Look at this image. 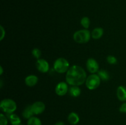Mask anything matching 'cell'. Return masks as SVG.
<instances>
[{"mask_svg":"<svg viewBox=\"0 0 126 125\" xmlns=\"http://www.w3.org/2000/svg\"><path fill=\"white\" fill-rule=\"evenodd\" d=\"M81 24L83 28L85 29H87L89 27L90 24H91V21L89 17H84L81 18Z\"/></svg>","mask_w":126,"mask_h":125,"instance_id":"d6986e66","label":"cell"},{"mask_svg":"<svg viewBox=\"0 0 126 125\" xmlns=\"http://www.w3.org/2000/svg\"><path fill=\"white\" fill-rule=\"evenodd\" d=\"M103 33H104V31L103 28L100 27H97L94 29L92 31L91 37L94 39H99L103 35Z\"/></svg>","mask_w":126,"mask_h":125,"instance_id":"4fadbf2b","label":"cell"},{"mask_svg":"<svg viewBox=\"0 0 126 125\" xmlns=\"http://www.w3.org/2000/svg\"><path fill=\"white\" fill-rule=\"evenodd\" d=\"M86 67L90 73L95 74L98 72L99 70V64L98 62L95 59L90 58L87 60L86 62Z\"/></svg>","mask_w":126,"mask_h":125,"instance_id":"8992f818","label":"cell"},{"mask_svg":"<svg viewBox=\"0 0 126 125\" xmlns=\"http://www.w3.org/2000/svg\"><path fill=\"white\" fill-rule=\"evenodd\" d=\"M34 115V114L33 113V110H32V105H31L26 107L24 110H23V112H22V116H23V117L25 119H28V120L30 118H32V116H33Z\"/></svg>","mask_w":126,"mask_h":125,"instance_id":"9a60e30c","label":"cell"},{"mask_svg":"<svg viewBox=\"0 0 126 125\" xmlns=\"http://www.w3.org/2000/svg\"><path fill=\"white\" fill-rule=\"evenodd\" d=\"M87 74L81 66L74 65L66 74V82L71 86L82 85L87 79Z\"/></svg>","mask_w":126,"mask_h":125,"instance_id":"6da1fadb","label":"cell"},{"mask_svg":"<svg viewBox=\"0 0 126 125\" xmlns=\"http://www.w3.org/2000/svg\"><path fill=\"white\" fill-rule=\"evenodd\" d=\"M8 115V118L10 120L11 125H19L21 124V120L18 115L16 114L11 113L7 114Z\"/></svg>","mask_w":126,"mask_h":125,"instance_id":"2e32d148","label":"cell"},{"mask_svg":"<svg viewBox=\"0 0 126 125\" xmlns=\"http://www.w3.org/2000/svg\"><path fill=\"white\" fill-rule=\"evenodd\" d=\"M68 93L71 96L77 98V97L79 96L81 94V90L79 86H71L69 88Z\"/></svg>","mask_w":126,"mask_h":125,"instance_id":"5bb4252c","label":"cell"},{"mask_svg":"<svg viewBox=\"0 0 126 125\" xmlns=\"http://www.w3.org/2000/svg\"><path fill=\"white\" fill-rule=\"evenodd\" d=\"M97 74L99 76L101 80L103 81H107L109 80L110 78V74L108 73V72L106 70H100V71H98V72H97Z\"/></svg>","mask_w":126,"mask_h":125,"instance_id":"e0dca14e","label":"cell"},{"mask_svg":"<svg viewBox=\"0 0 126 125\" xmlns=\"http://www.w3.org/2000/svg\"><path fill=\"white\" fill-rule=\"evenodd\" d=\"M8 120L4 114H0V125H7Z\"/></svg>","mask_w":126,"mask_h":125,"instance_id":"7402d4cb","label":"cell"},{"mask_svg":"<svg viewBox=\"0 0 126 125\" xmlns=\"http://www.w3.org/2000/svg\"><path fill=\"white\" fill-rule=\"evenodd\" d=\"M0 109L3 112L7 114L13 113L17 109V104L12 99H4L1 100Z\"/></svg>","mask_w":126,"mask_h":125,"instance_id":"277c9868","label":"cell"},{"mask_svg":"<svg viewBox=\"0 0 126 125\" xmlns=\"http://www.w3.org/2000/svg\"><path fill=\"white\" fill-rule=\"evenodd\" d=\"M27 125H42V123L40 119L38 117L32 116L28 120Z\"/></svg>","mask_w":126,"mask_h":125,"instance_id":"ac0fdd59","label":"cell"},{"mask_svg":"<svg viewBox=\"0 0 126 125\" xmlns=\"http://www.w3.org/2000/svg\"><path fill=\"white\" fill-rule=\"evenodd\" d=\"M0 70H1V71H0V75H2V73H3V69H2V66H1L0 67Z\"/></svg>","mask_w":126,"mask_h":125,"instance_id":"484cf974","label":"cell"},{"mask_svg":"<svg viewBox=\"0 0 126 125\" xmlns=\"http://www.w3.org/2000/svg\"><path fill=\"white\" fill-rule=\"evenodd\" d=\"M107 61L110 64H116L118 62L115 56H113V55H109V56H107Z\"/></svg>","mask_w":126,"mask_h":125,"instance_id":"44dd1931","label":"cell"},{"mask_svg":"<svg viewBox=\"0 0 126 125\" xmlns=\"http://www.w3.org/2000/svg\"><path fill=\"white\" fill-rule=\"evenodd\" d=\"M86 86L90 90H94L98 88L101 83V79L98 74H92L87 77L86 80Z\"/></svg>","mask_w":126,"mask_h":125,"instance_id":"5b68a950","label":"cell"},{"mask_svg":"<svg viewBox=\"0 0 126 125\" xmlns=\"http://www.w3.org/2000/svg\"><path fill=\"white\" fill-rule=\"evenodd\" d=\"M68 83L66 82H59L56 85L55 88V91L58 96H63L65 95L68 92L69 88Z\"/></svg>","mask_w":126,"mask_h":125,"instance_id":"52a82bcc","label":"cell"},{"mask_svg":"<svg viewBox=\"0 0 126 125\" xmlns=\"http://www.w3.org/2000/svg\"><path fill=\"white\" fill-rule=\"evenodd\" d=\"M91 38V33L87 29H80L73 34V39L79 44H86L88 42Z\"/></svg>","mask_w":126,"mask_h":125,"instance_id":"7a4b0ae2","label":"cell"},{"mask_svg":"<svg viewBox=\"0 0 126 125\" xmlns=\"http://www.w3.org/2000/svg\"><path fill=\"white\" fill-rule=\"evenodd\" d=\"M38 82V77L34 75H30L25 78V83L28 87H32L35 86Z\"/></svg>","mask_w":126,"mask_h":125,"instance_id":"8fae6325","label":"cell"},{"mask_svg":"<svg viewBox=\"0 0 126 125\" xmlns=\"http://www.w3.org/2000/svg\"><path fill=\"white\" fill-rule=\"evenodd\" d=\"M54 69L57 73H66L70 69V64L68 60L64 58H59L54 61Z\"/></svg>","mask_w":126,"mask_h":125,"instance_id":"3957f363","label":"cell"},{"mask_svg":"<svg viewBox=\"0 0 126 125\" xmlns=\"http://www.w3.org/2000/svg\"><path fill=\"white\" fill-rule=\"evenodd\" d=\"M55 125H65V123L62 121H58L55 124Z\"/></svg>","mask_w":126,"mask_h":125,"instance_id":"d4e9b609","label":"cell"},{"mask_svg":"<svg viewBox=\"0 0 126 125\" xmlns=\"http://www.w3.org/2000/svg\"><path fill=\"white\" fill-rule=\"evenodd\" d=\"M32 109L34 115H39L44 112L46 109V105L44 102L41 101H36L32 104Z\"/></svg>","mask_w":126,"mask_h":125,"instance_id":"9c48e42d","label":"cell"},{"mask_svg":"<svg viewBox=\"0 0 126 125\" xmlns=\"http://www.w3.org/2000/svg\"><path fill=\"white\" fill-rule=\"evenodd\" d=\"M21 125V124H20V125Z\"/></svg>","mask_w":126,"mask_h":125,"instance_id":"4316f807","label":"cell"},{"mask_svg":"<svg viewBox=\"0 0 126 125\" xmlns=\"http://www.w3.org/2000/svg\"><path fill=\"white\" fill-rule=\"evenodd\" d=\"M117 98L120 101H126V87L121 85L118 87L116 91Z\"/></svg>","mask_w":126,"mask_h":125,"instance_id":"30bf717a","label":"cell"},{"mask_svg":"<svg viewBox=\"0 0 126 125\" xmlns=\"http://www.w3.org/2000/svg\"><path fill=\"white\" fill-rule=\"evenodd\" d=\"M68 121L71 125H76L79 121V116L76 112H72L68 116Z\"/></svg>","mask_w":126,"mask_h":125,"instance_id":"7c38bea8","label":"cell"},{"mask_svg":"<svg viewBox=\"0 0 126 125\" xmlns=\"http://www.w3.org/2000/svg\"><path fill=\"white\" fill-rule=\"evenodd\" d=\"M119 112L121 113H126V102H124L119 107Z\"/></svg>","mask_w":126,"mask_h":125,"instance_id":"cb8c5ba5","label":"cell"},{"mask_svg":"<svg viewBox=\"0 0 126 125\" xmlns=\"http://www.w3.org/2000/svg\"><path fill=\"white\" fill-rule=\"evenodd\" d=\"M32 55L33 56V57H34L35 58H36L37 60L40 58L41 56V51L38 48H34L32 50Z\"/></svg>","mask_w":126,"mask_h":125,"instance_id":"ffe728a7","label":"cell"},{"mask_svg":"<svg viewBox=\"0 0 126 125\" xmlns=\"http://www.w3.org/2000/svg\"><path fill=\"white\" fill-rule=\"evenodd\" d=\"M37 69L42 73H46L49 70V64L44 59L39 58L37 60L36 62Z\"/></svg>","mask_w":126,"mask_h":125,"instance_id":"ba28073f","label":"cell"},{"mask_svg":"<svg viewBox=\"0 0 126 125\" xmlns=\"http://www.w3.org/2000/svg\"><path fill=\"white\" fill-rule=\"evenodd\" d=\"M0 31H1V37H0V40H2L5 37V34H6V31H5L4 28H3L2 26H0Z\"/></svg>","mask_w":126,"mask_h":125,"instance_id":"603a6c76","label":"cell"}]
</instances>
